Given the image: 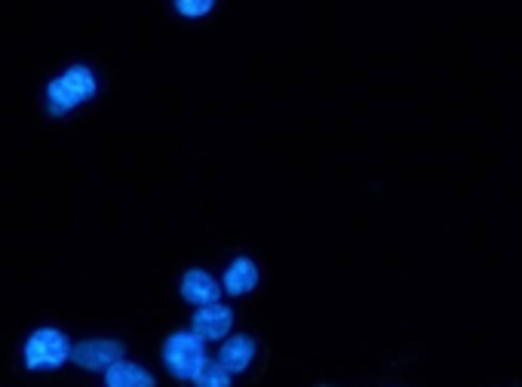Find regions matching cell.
Returning <instances> with one entry per match:
<instances>
[{
    "label": "cell",
    "instance_id": "obj_1",
    "mask_svg": "<svg viewBox=\"0 0 522 387\" xmlns=\"http://www.w3.org/2000/svg\"><path fill=\"white\" fill-rule=\"evenodd\" d=\"M50 105H53V111L56 114H65V111H71L74 105H80V102H86V99H93V93H96V77H93V71L86 68V65H74V68H68L62 77H56L53 83H50Z\"/></svg>",
    "mask_w": 522,
    "mask_h": 387
},
{
    "label": "cell",
    "instance_id": "obj_2",
    "mask_svg": "<svg viewBox=\"0 0 522 387\" xmlns=\"http://www.w3.org/2000/svg\"><path fill=\"white\" fill-rule=\"evenodd\" d=\"M71 357V344L59 329H37L25 344L28 369H59Z\"/></svg>",
    "mask_w": 522,
    "mask_h": 387
},
{
    "label": "cell",
    "instance_id": "obj_3",
    "mask_svg": "<svg viewBox=\"0 0 522 387\" xmlns=\"http://www.w3.org/2000/svg\"><path fill=\"white\" fill-rule=\"evenodd\" d=\"M163 360H166V369L176 378H194L200 372V366L206 363L203 341L194 332L169 335L166 348H163Z\"/></svg>",
    "mask_w": 522,
    "mask_h": 387
},
{
    "label": "cell",
    "instance_id": "obj_4",
    "mask_svg": "<svg viewBox=\"0 0 522 387\" xmlns=\"http://www.w3.org/2000/svg\"><path fill=\"white\" fill-rule=\"evenodd\" d=\"M74 363L83 366V369H93V372H108L120 357H123V348L117 341H108V338H93V341H80L77 348L71 351Z\"/></svg>",
    "mask_w": 522,
    "mask_h": 387
},
{
    "label": "cell",
    "instance_id": "obj_5",
    "mask_svg": "<svg viewBox=\"0 0 522 387\" xmlns=\"http://www.w3.org/2000/svg\"><path fill=\"white\" fill-rule=\"evenodd\" d=\"M234 314L225 305H206L194 314V335L197 338H225V332L231 329Z\"/></svg>",
    "mask_w": 522,
    "mask_h": 387
},
{
    "label": "cell",
    "instance_id": "obj_6",
    "mask_svg": "<svg viewBox=\"0 0 522 387\" xmlns=\"http://www.w3.org/2000/svg\"><path fill=\"white\" fill-rule=\"evenodd\" d=\"M219 292H222L219 283H215L206 271H188L182 280V295L197 308L215 305V301H219Z\"/></svg>",
    "mask_w": 522,
    "mask_h": 387
},
{
    "label": "cell",
    "instance_id": "obj_7",
    "mask_svg": "<svg viewBox=\"0 0 522 387\" xmlns=\"http://www.w3.org/2000/svg\"><path fill=\"white\" fill-rule=\"evenodd\" d=\"M255 357V341L249 335H237L231 341H225V348L219 354V366L231 375V372H243Z\"/></svg>",
    "mask_w": 522,
    "mask_h": 387
},
{
    "label": "cell",
    "instance_id": "obj_8",
    "mask_svg": "<svg viewBox=\"0 0 522 387\" xmlns=\"http://www.w3.org/2000/svg\"><path fill=\"white\" fill-rule=\"evenodd\" d=\"M105 381H108V387H154V378L145 369H139L136 363H126V360H117L105 372Z\"/></svg>",
    "mask_w": 522,
    "mask_h": 387
},
{
    "label": "cell",
    "instance_id": "obj_9",
    "mask_svg": "<svg viewBox=\"0 0 522 387\" xmlns=\"http://www.w3.org/2000/svg\"><path fill=\"white\" fill-rule=\"evenodd\" d=\"M255 283H258V271H255V265L249 262V258H237V262H234V265L228 268V274H225V286H228V292H234V295L255 289Z\"/></svg>",
    "mask_w": 522,
    "mask_h": 387
},
{
    "label": "cell",
    "instance_id": "obj_10",
    "mask_svg": "<svg viewBox=\"0 0 522 387\" xmlns=\"http://www.w3.org/2000/svg\"><path fill=\"white\" fill-rule=\"evenodd\" d=\"M197 387H231V375L219 363H203L200 372L194 375Z\"/></svg>",
    "mask_w": 522,
    "mask_h": 387
},
{
    "label": "cell",
    "instance_id": "obj_11",
    "mask_svg": "<svg viewBox=\"0 0 522 387\" xmlns=\"http://www.w3.org/2000/svg\"><path fill=\"white\" fill-rule=\"evenodd\" d=\"M176 7H179L182 13H188V16H203V13L212 10V0H179Z\"/></svg>",
    "mask_w": 522,
    "mask_h": 387
}]
</instances>
